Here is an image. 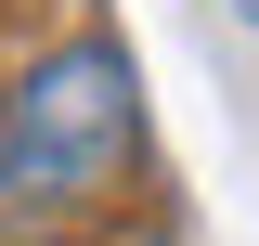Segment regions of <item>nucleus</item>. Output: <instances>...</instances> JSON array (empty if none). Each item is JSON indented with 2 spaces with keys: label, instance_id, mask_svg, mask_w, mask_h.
<instances>
[{
  "label": "nucleus",
  "instance_id": "1",
  "mask_svg": "<svg viewBox=\"0 0 259 246\" xmlns=\"http://www.w3.org/2000/svg\"><path fill=\"white\" fill-rule=\"evenodd\" d=\"M143 104H130V65L104 39L78 52H39L0 104V208H65V194H91L104 169L130 155Z\"/></svg>",
  "mask_w": 259,
  "mask_h": 246
},
{
  "label": "nucleus",
  "instance_id": "2",
  "mask_svg": "<svg viewBox=\"0 0 259 246\" xmlns=\"http://www.w3.org/2000/svg\"><path fill=\"white\" fill-rule=\"evenodd\" d=\"M233 13H246V26H259V0H233Z\"/></svg>",
  "mask_w": 259,
  "mask_h": 246
}]
</instances>
